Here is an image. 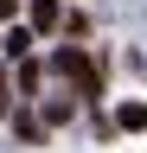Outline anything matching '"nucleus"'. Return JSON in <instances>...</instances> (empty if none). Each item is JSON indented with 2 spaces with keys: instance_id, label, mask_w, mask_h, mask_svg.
Segmentation results:
<instances>
[{
  "instance_id": "nucleus-1",
  "label": "nucleus",
  "mask_w": 147,
  "mask_h": 153,
  "mask_svg": "<svg viewBox=\"0 0 147 153\" xmlns=\"http://www.w3.org/2000/svg\"><path fill=\"white\" fill-rule=\"evenodd\" d=\"M51 70H58L64 83H77V96H102V76H96V64H90V57H83L77 45H58Z\"/></svg>"
},
{
  "instance_id": "nucleus-2",
  "label": "nucleus",
  "mask_w": 147,
  "mask_h": 153,
  "mask_svg": "<svg viewBox=\"0 0 147 153\" xmlns=\"http://www.w3.org/2000/svg\"><path fill=\"white\" fill-rule=\"evenodd\" d=\"M64 26V7L58 0H32V32H58Z\"/></svg>"
},
{
  "instance_id": "nucleus-3",
  "label": "nucleus",
  "mask_w": 147,
  "mask_h": 153,
  "mask_svg": "<svg viewBox=\"0 0 147 153\" xmlns=\"http://www.w3.org/2000/svg\"><path fill=\"white\" fill-rule=\"evenodd\" d=\"M115 128H128V134L147 128V102H122V108H115Z\"/></svg>"
},
{
  "instance_id": "nucleus-4",
  "label": "nucleus",
  "mask_w": 147,
  "mask_h": 153,
  "mask_svg": "<svg viewBox=\"0 0 147 153\" xmlns=\"http://www.w3.org/2000/svg\"><path fill=\"white\" fill-rule=\"evenodd\" d=\"M45 121H70V96H51V102H45Z\"/></svg>"
},
{
  "instance_id": "nucleus-5",
  "label": "nucleus",
  "mask_w": 147,
  "mask_h": 153,
  "mask_svg": "<svg viewBox=\"0 0 147 153\" xmlns=\"http://www.w3.org/2000/svg\"><path fill=\"white\" fill-rule=\"evenodd\" d=\"M13 13H19V0H0V19H13Z\"/></svg>"
},
{
  "instance_id": "nucleus-6",
  "label": "nucleus",
  "mask_w": 147,
  "mask_h": 153,
  "mask_svg": "<svg viewBox=\"0 0 147 153\" xmlns=\"http://www.w3.org/2000/svg\"><path fill=\"white\" fill-rule=\"evenodd\" d=\"M0 108H7V70H0Z\"/></svg>"
}]
</instances>
